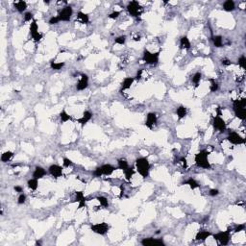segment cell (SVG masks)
I'll return each mask as SVG.
<instances>
[{
  "label": "cell",
  "mask_w": 246,
  "mask_h": 246,
  "mask_svg": "<svg viewBox=\"0 0 246 246\" xmlns=\"http://www.w3.org/2000/svg\"><path fill=\"white\" fill-rule=\"evenodd\" d=\"M246 99L240 98L234 100L233 109L235 112V116L240 120H244L246 118Z\"/></svg>",
  "instance_id": "6da1fadb"
},
{
  "label": "cell",
  "mask_w": 246,
  "mask_h": 246,
  "mask_svg": "<svg viewBox=\"0 0 246 246\" xmlns=\"http://www.w3.org/2000/svg\"><path fill=\"white\" fill-rule=\"evenodd\" d=\"M136 169L140 174L142 178H147L149 176V171H150V163L149 161L144 157L138 158L136 161Z\"/></svg>",
  "instance_id": "7a4b0ae2"
},
{
  "label": "cell",
  "mask_w": 246,
  "mask_h": 246,
  "mask_svg": "<svg viewBox=\"0 0 246 246\" xmlns=\"http://www.w3.org/2000/svg\"><path fill=\"white\" fill-rule=\"evenodd\" d=\"M195 164L198 168H204V169H210L212 165L209 161V152L207 150H201L195 155L194 158Z\"/></svg>",
  "instance_id": "3957f363"
},
{
  "label": "cell",
  "mask_w": 246,
  "mask_h": 246,
  "mask_svg": "<svg viewBox=\"0 0 246 246\" xmlns=\"http://www.w3.org/2000/svg\"><path fill=\"white\" fill-rule=\"evenodd\" d=\"M115 170H116L115 166H112L110 163H106V164H103V165L96 168L94 170L93 174L96 177H101V176H103V175H105V176H110V175H112L113 173Z\"/></svg>",
  "instance_id": "277c9868"
},
{
  "label": "cell",
  "mask_w": 246,
  "mask_h": 246,
  "mask_svg": "<svg viewBox=\"0 0 246 246\" xmlns=\"http://www.w3.org/2000/svg\"><path fill=\"white\" fill-rule=\"evenodd\" d=\"M142 59L147 65H157L160 60V52H150L144 50Z\"/></svg>",
  "instance_id": "5b68a950"
},
{
  "label": "cell",
  "mask_w": 246,
  "mask_h": 246,
  "mask_svg": "<svg viewBox=\"0 0 246 246\" xmlns=\"http://www.w3.org/2000/svg\"><path fill=\"white\" fill-rule=\"evenodd\" d=\"M127 11L128 13L134 17H138L142 15V7L138 1H131L127 5Z\"/></svg>",
  "instance_id": "8992f818"
},
{
  "label": "cell",
  "mask_w": 246,
  "mask_h": 246,
  "mask_svg": "<svg viewBox=\"0 0 246 246\" xmlns=\"http://www.w3.org/2000/svg\"><path fill=\"white\" fill-rule=\"evenodd\" d=\"M91 230L97 234V235H106L109 230H110V226L108 223L106 222H101V223H96V224H93L91 226Z\"/></svg>",
  "instance_id": "52a82bcc"
},
{
  "label": "cell",
  "mask_w": 246,
  "mask_h": 246,
  "mask_svg": "<svg viewBox=\"0 0 246 246\" xmlns=\"http://www.w3.org/2000/svg\"><path fill=\"white\" fill-rule=\"evenodd\" d=\"M73 15V9L71 6H66L60 11L58 16L60 21H69L71 19V16Z\"/></svg>",
  "instance_id": "ba28073f"
},
{
  "label": "cell",
  "mask_w": 246,
  "mask_h": 246,
  "mask_svg": "<svg viewBox=\"0 0 246 246\" xmlns=\"http://www.w3.org/2000/svg\"><path fill=\"white\" fill-rule=\"evenodd\" d=\"M230 231H224V232H219L215 235H214V239L219 242L221 245H227L230 241Z\"/></svg>",
  "instance_id": "9c48e42d"
},
{
  "label": "cell",
  "mask_w": 246,
  "mask_h": 246,
  "mask_svg": "<svg viewBox=\"0 0 246 246\" xmlns=\"http://www.w3.org/2000/svg\"><path fill=\"white\" fill-rule=\"evenodd\" d=\"M30 34L32 36V39L36 42H39L42 39V34L39 32V26L35 19L30 23Z\"/></svg>",
  "instance_id": "30bf717a"
},
{
  "label": "cell",
  "mask_w": 246,
  "mask_h": 246,
  "mask_svg": "<svg viewBox=\"0 0 246 246\" xmlns=\"http://www.w3.org/2000/svg\"><path fill=\"white\" fill-rule=\"evenodd\" d=\"M227 139H228V142L234 145L243 144L245 142V139L240 134L236 133V132H231V133H229V135L227 137Z\"/></svg>",
  "instance_id": "8fae6325"
},
{
  "label": "cell",
  "mask_w": 246,
  "mask_h": 246,
  "mask_svg": "<svg viewBox=\"0 0 246 246\" xmlns=\"http://www.w3.org/2000/svg\"><path fill=\"white\" fill-rule=\"evenodd\" d=\"M213 125H214V129L217 130V131H219V132H220V133H223V132H225L226 129H227L226 122L224 121V119H223L220 116H216V117L214 118Z\"/></svg>",
  "instance_id": "7c38bea8"
},
{
  "label": "cell",
  "mask_w": 246,
  "mask_h": 246,
  "mask_svg": "<svg viewBox=\"0 0 246 246\" xmlns=\"http://www.w3.org/2000/svg\"><path fill=\"white\" fill-rule=\"evenodd\" d=\"M48 171L50 173V175L53 178L55 179H58L60 177L63 176V168L62 166H60L59 164H52L49 166V168H48Z\"/></svg>",
  "instance_id": "4fadbf2b"
},
{
  "label": "cell",
  "mask_w": 246,
  "mask_h": 246,
  "mask_svg": "<svg viewBox=\"0 0 246 246\" xmlns=\"http://www.w3.org/2000/svg\"><path fill=\"white\" fill-rule=\"evenodd\" d=\"M87 87H89V76L85 73H83V74H81L80 80H79V82L76 85V90L77 91H84L87 89Z\"/></svg>",
  "instance_id": "5bb4252c"
},
{
  "label": "cell",
  "mask_w": 246,
  "mask_h": 246,
  "mask_svg": "<svg viewBox=\"0 0 246 246\" xmlns=\"http://www.w3.org/2000/svg\"><path fill=\"white\" fill-rule=\"evenodd\" d=\"M158 121V117L157 115L155 112H149L147 117H146V120H145V126L149 129H152Z\"/></svg>",
  "instance_id": "9a60e30c"
},
{
  "label": "cell",
  "mask_w": 246,
  "mask_h": 246,
  "mask_svg": "<svg viewBox=\"0 0 246 246\" xmlns=\"http://www.w3.org/2000/svg\"><path fill=\"white\" fill-rule=\"evenodd\" d=\"M142 244L144 246H153V245H164V242L162 239L158 240L153 238H146L142 240Z\"/></svg>",
  "instance_id": "2e32d148"
},
{
  "label": "cell",
  "mask_w": 246,
  "mask_h": 246,
  "mask_svg": "<svg viewBox=\"0 0 246 246\" xmlns=\"http://www.w3.org/2000/svg\"><path fill=\"white\" fill-rule=\"evenodd\" d=\"M75 202H78V209H82L86 207L87 199L84 195L83 191H76L75 192Z\"/></svg>",
  "instance_id": "e0dca14e"
},
{
  "label": "cell",
  "mask_w": 246,
  "mask_h": 246,
  "mask_svg": "<svg viewBox=\"0 0 246 246\" xmlns=\"http://www.w3.org/2000/svg\"><path fill=\"white\" fill-rule=\"evenodd\" d=\"M92 118V113L90 112V111H85L83 112L82 117L78 119V123L80 124L81 126H85L87 122H90L91 119Z\"/></svg>",
  "instance_id": "ac0fdd59"
},
{
  "label": "cell",
  "mask_w": 246,
  "mask_h": 246,
  "mask_svg": "<svg viewBox=\"0 0 246 246\" xmlns=\"http://www.w3.org/2000/svg\"><path fill=\"white\" fill-rule=\"evenodd\" d=\"M45 174H46V171L45 168H41V166H36V168H35V170L33 172V178L40 180V179L45 177Z\"/></svg>",
  "instance_id": "d6986e66"
},
{
  "label": "cell",
  "mask_w": 246,
  "mask_h": 246,
  "mask_svg": "<svg viewBox=\"0 0 246 246\" xmlns=\"http://www.w3.org/2000/svg\"><path fill=\"white\" fill-rule=\"evenodd\" d=\"M134 81H135L134 77H127V78H125L124 80H123L122 84H121V91L129 90L131 87V86L133 85Z\"/></svg>",
  "instance_id": "ffe728a7"
},
{
  "label": "cell",
  "mask_w": 246,
  "mask_h": 246,
  "mask_svg": "<svg viewBox=\"0 0 246 246\" xmlns=\"http://www.w3.org/2000/svg\"><path fill=\"white\" fill-rule=\"evenodd\" d=\"M77 19L82 24H89V22H90V17H89V15H87V14H86L82 11H79L77 13Z\"/></svg>",
  "instance_id": "44dd1931"
},
{
  "label": "cell",
  "mask_w": 246,
  "mask_h": 246,
  "mask_svg": "<svg viewBox=\"0 0 246 246\" xmlns=\"http://www.w3.org/2000/svg\"><path fill=\"white\" fill-rule=\"evenodd\" d=\"M14 7L15 8V10L17 12H19V13H23L26 11V9H27V3H26L25 1H22V0H20V1H16L14 3Z\"/></svg>",
  "instance_id": "7402d4cb"
},
{
  "label": "cell",
  "mask_w": 246,
  "mask_h": 246,
  "mask_svg": "<svg viewBox=\"0 0 246 246\" xmlns=\"http://www.w3.org/2000/svg\"><path fill=\"white\" fill-rule=\"evenodd\" d=\"M191 43L189 39L187 36H184L180 39V48L181 49H189Z\"/></svg>",
  "instance_id": "603a6c76"
},
{
  "label": "cell",
  "mask_w": 246,
  "mask_h": 246,
  "mask_svg": "<svg viewBox=\"0 0 246 246\" xmlns=\"http://www.w3.org/2000/svg\"><path fill=\"white\" fill-rule=\"evenodd\" d=\"M223 9L226 12H233L235 9V4L233 0H226L223 3Z\"/></svg>",
  "instance_id": "cb8c5ba5"
},
{
  "label": "cell",
  "mask_w": 246,
  "mask_h": 246,
  "mask_svg": "<svg viewBox=\"0 0 246 246\" xmlns=\"http://www.w3.org/2000/svg\"><path fill=\"white\" fill-rule=\"evenodd\" d=\"M210 235H212V234H210V232H208V231H199L197 233L196 236H195V239L197 240L204 241V240H206L209 238V236H210Z\"/></svg>",
  "instance_id": "d4e9b609"
},
{
  "label": "cell",
  "mask_w": 246,
  "mask_h": 246,
  "mask_svg": "<svg viewBox=\"0 0 246 246\" xmlns=\"http://www.w3.org/2000/svg\"><path fill=\"white\" fill-rule=\"evenodd\" d=\"M187 113H188V110L184 106H180L176 110V115H177V117L179 119H183V118L186 117Z\"/></svg>",
  "instance_id": "484cf974"
},
{
  "label": "cell",
  "mask_w": 246,
  "mask_h": 246,
  "mask_svg": "<svg viewBox=\"0 0 246 246\" xmlns=\"http://www.w3.org/2000/svg\"><path fill=\"white\" fill-rule=\"evenodd\" d=\"M60 119H61V122H63V123H65V122H67V121H69V120H72V117L70 116V115H68L67 113V112L66 111V110H63L61 112H60Z\"/></svg>",
  "instance_id": "4316f807"
},
{
  "label": "cell",
  "mask_w": 246,
  "mask_h": 246,
  "mask_svg": "<svg viewBox=\"0 0 246 246\" xmlns=\"http://www.w3.org/2000/svg\"><path fill=\"white\" fill-rule=\"evenodd\" d=\"M184 184H188V186L191 189H198L200 187V184H198V182L196 180H194V179H192V178L187 180L186 182H184Z\"/></svg>",
  "instance_id": "83f0119b"
},
{
  "label": "cell",
  "mask_w": 246,
  "mask_h": 246,
  "mask_svg": "<svg viewBox=\"0 0 246 246\" xmlns=\"http://www.w3.org/2000/svg\"><path fill=\"white\" fill-rule=\"evenodd\" d=\"M212 40H213V43L215 47L220 48L223 46V39L221 36H214L212 38Z\"/></svg>",
  "instance_id": "f1b7e54d"
},
{
  "label": "cell",
  "mask_w": 246,
  "mask_h": 246,
  "mask_svg": "<svg viewBox=\"0 0 246 246\" xmlns=\"http://www.w3.org/2000/svg\"><path fill=\"white\" fill-rule=\"evenodd\" d=\"M27 186L30 189L32 190H36L39 187V180L38 179H35V178H32L30 180H28L27 182Z\"/></svg>",
  "instance_id": "f546056e"
},
{
  "label": "cell",
  "mask_w": 246,
  "mask_h": 246,
  "mask_svg": "<svg viewBox=\"0 0 246 246\" xmlns=\"http://www.w3.org/2000/svg\"><path fill=\"white\" fill-rule=\"evenodd\" d=\"M65 66V63L64 62H54L52 61L50 63V67L51 69L53 70H60Z\"/></svg>",
  "instance_id": "4dcf8cb0"
},
{
  "label": "cell",
  "mask_w": 246,
  "mask_h": 246,
  "mask_svg": "<svg viewBox=\"0 0 246 246\" xmlns=\"http://www.w3.org/2000/svg\"><path fill=\"white\" fill-rule=\"evenodd\" d=\"M117 168L119 169H121L122 171H125L128 168H129V164H128V162L125 160V159H119L117 161Z\"/></svg>",
  "instance_id": "1f68e13d"
},
{
  "label": "cell",
  "mask_w": 246,
  "mask_h": 246,
  "mask_svg": "<svg viewBox=\"0 0 246 246\" xmlns=\"http://www.w3.org/2000/svg\"><path fill=\"white\" fill-rule=\"evenodd\" d=\"M14 157V152L12 151H6L1 155V162L2 163H7L10 161Z\"/></svg>",
  "instance_id": "d6a6232c"
},
{
  "label": "cell",
  "mask_w": 246,
  "mask_h": 246,
  "mask_svg": "<svg viewBox=\"0 0 246 246\" xmlns=\"http://www.w3.org/2000/svg\"><path fill=\"white\" fill-rule=\"evenodd\" d=\"M124 172V175H125V178H126V180L127 181H130L131 179H132V177L134 176V174H135V169H134V168H129L125 170V171H123Z\"/></svg>",
  "instance_id": "836d02e7"
},
{
  "label": "cell",
  "mask_w": 246,
  "mask_h": 246,
  "mask_svg": "<svg viewBox=\"0 0 246 246\" xmlns=\"http://www.w3.org/2000/svg\"><path fill=\"white\" fill-rule=\"evenodd\" d=\"M97 201L99 202V204L103 207V208H108L109 207V202H108V199L105 197V196H98L97 198Z\"/></svg>",
  "instance_id": "e575fe53"
},
{
  "label": "cell",
  "mask_w": 246,
  "mask_h": 246,
  "mask_svg": "<svg viewBox=\"0 0 246 246\" xmlns=\"http://www.w3.org/2000/svg\"><path fill=\"white\" fill-rule=\"evenodd\" d=\"M201 79H202V74H201V72H196L194 75L192 76V78H191V81H192V83H193V84H195V86H196V87H198V84L200 83Z\"/></svg>",
  "instance_id": "d590c367"
},
{
  "label": "cell",
  "mask_w": 246,
  "mask_h": 246,
  "mask_svg": "<svg viewBox=\"0 0 246 246\" xmlns=\"http://www.w3.org/2000/svg\"><path fill=\"white\" fill-rule=\"evenodd\" d=\"M115 42L117 43V45H123L126 42V36H119V37H117V39H115Z\"/></svg>",
  "instance_id": "8d00e7d4"
},
{
  "label": "cell",
  "mask_w": 246,
  "mask_h": 246,
  "mask_svg": "<svg viewBox=\"0 0 246 246\" xmlns=\"http://www.w3.org/2000/svg\"><path fill=\"white\" fill-rule=\"evenodd\" d=\"M218 90V84L214 81V80H210V91L212 92H215L216 91Z\"/></svg>",
  "instance_id": "74e56055"
},
{
  "label": "cell",
  "mask_w": 246,
  "mask_h": 246,
  "mask_svg": "<svg viewBox=\"0 0 246 246\" xmlns=\"http://www.w3.org/2000/svg\"><path fill=\"white\" fill-rule=\"evenodd\" d=\"M239 66L242 69H245L246 68V58H245V56H241L239 59Z\"/></svg>",
  "instance_id": "f35d334b"
},
{
  "label": "cell",
  "mask_w": 246,
  "mask_h": 246,
  "mask_svg": "<svg viewBox=\"0 0 246 246\" xmlns=\"http://www.w3.org/2000/svg\"><path fill=\"white\" fill-rule=\"evenodd\" d=\"M63 164H64V166L65 168H69V166H71V165H73V162L70 160V159H68V158H64L63 159Z\"/></svg>",
  "instance_id": "ab89813d"
},
{
  "label": "cell",
  "mask_w": 246,
  "mask_h": 246,
  "mask_svg": "<svg viewBox=\"0 0 246 246\" xmlns=\"http://www.w3.org/2000/svg\"><path fill=\"white\" fill-rule=\"evenodd\" d=\"M24 20L25 21H33L34 20V15L31 12H27L24 15Z\"/></svg>",
  "instance_id": "60d3db41"
},
{
  "label": "cell",
  "mask_w": 246,
  "mask_h": 246,
  "mask_svg": "<svg viewBox=\"0 0 246 246\" xmlns=\"http://www.w3.org/2000/svg\"><path fill=\"white\" fill-rule=\"evenodd\" d=\"M26 195L24 194V193H20V195L19 196V198H17V203H19V205H22L25 203V201H26Z\"/></svg>",
  "instance_id": "b9f144b4"
},
{
  "label": "cell",
  "mask_w": 246,
  "mask_h": 246,
  "mask_svg": "<svg viewBox=\"0 0 246 246\" xmlns=\"http://www.w3.org/2000/svg\"><path fill=\"white\" fill-rule=\"evenodd\" d=\"M60 22V19H59V16L57 15V16H52L51 19H49V21H48V23L50 24V25H54V24H57V23H59Z\"/></svg>",
  "instance_id": "7bdbcfd3"
},
{
  "label": "cell",
  "mask_w": 246,
  "mask_h": 246,
  "mask_svg": "<svg viewBox=\"0 0 246 246\" xmlns=\"http://www.w3.org/2000/svg\"><path fill=\"white\" fill-rule=\"evenodd\" d=\"M120 15V12H112V14H110L109 15V17L110 19H118V16Z\"/></svg>",
  "instance_id": "ee69618b"
},
{
  "label": "cell",
  "mask_w": 246,
  "mask_h": 246,
  "mask_svg": "<svg viewBox=\"0 0 246 246\" xmlns=\"http://www.w3.org/2000/svg\"><path fill=\"white\" fill-rule=\"evenodd\" d=\"M218 194H219V190L216 189H213L210 190V196H216Z\"/></svg>",
  "instance_id": "f6af8a7d"
},
{
  "label": "cell",
  "mask_w": 246,
  "mask_h": 246,
  "mask_svg": "<svg viewBox=\"0 0 246 246\" xmlns=\"http://www.w3.org/2000/svg\"><path fill=\"white\" fill-rule=\"evenodd\" d=\"M244 228H245V226H244L243 224H242V225H239V226H236V227H235V233H240V232H241V231L244 230Z\"/></svg>",
  "instance_id": "bcb514c9"
},
{
  "label": "cell",
  "mask_w": 246,
  "mask_h": 246,
  "mask_svg": "<svg viewBox=\"0 0 246 246\" xmlns=\"http://www.w3.org/2000/svg\"><path fill=\"white\" fill-rule=\"evenodd\" d=\"M142 72H143V70H142V69H139L138 71L137 72V76H136V79H137V80H140V79H142Z\"/></svg>",
  "instance_id": "7dc6e473"
},
{
  "label": "cell",
  "mask_w": 246,
  "mask_h": 246,
  "mask_svg": "<svg viewBox=\"0 0 246 246\" xmlns=\"http://www.w3.org/2000/svg\"><path fill=\"white\" fill-rule=\"evenodd\" d=\"M222 64L224 66H231L232 65V62L230 60H228V59H223L222 60Z\"/></svg>",
  "instance_id": "c3c4849f"
},
{
  "label": "cell",
  "mask_w": 246,
  "mask_h": 246,
  "mask_svg": "<svg viewBox=\"0 0 246 246\" xmlns=\"http://www.w3.org/2000/svg\"><path fill=\"white\" fill-rule=\"evenodd\" d=\"M183 163V166L184 168H188V163H187V159L186 158H181V160H180Z\"/></svg>",
  "instance_id": "681fc988"
},
{
  "label": "cell",
  "mask_w": 246,
  "mask_h": 246,
  "mask_svg": "<svg viewBox=\"0 0 246 246\" xmlns=\"http://www.w3.org/2000/svg\"><path fill=\"white\" fill-rule=\"evenodd\" d=\"M14 189L15 190V192H22L23 191V189H22V187H20V186H15V188H14Z\"/></svg>",
  "instance_id": "f907efd6"
},
{
  "label": "cell",
  "mask_w": 246,
  "mask_h": 246,
  "mask_svg": "<svg viewBox=\"0 0 246 246\" xmlns=\"http://www.w3.org/2000/svg\"><path fill=\"white\" fill-rule=\"evenodd\" d=\"M43 2H45V4H49V1H46V0H45Z\"/></svg>",
  "instance_id": "816d5d0a"
}]
</instances>
